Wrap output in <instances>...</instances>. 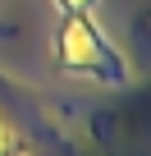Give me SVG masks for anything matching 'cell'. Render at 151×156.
<instances>
[{
    "label": "cell",
    "instance_id": "1",
    "mask_svg": "<svg viewBox=\"0 0 151 156\" xmlns=\"http://www.w3.org/2000/svg\"><path fill=\"white\" fill-rule=\"evenodd\" d=\"M64 5H69V9H83V5H87V0H64Z\"/></svg>",
    "mask_w": 151,
    "mask_h": 156
}]
</instances>
